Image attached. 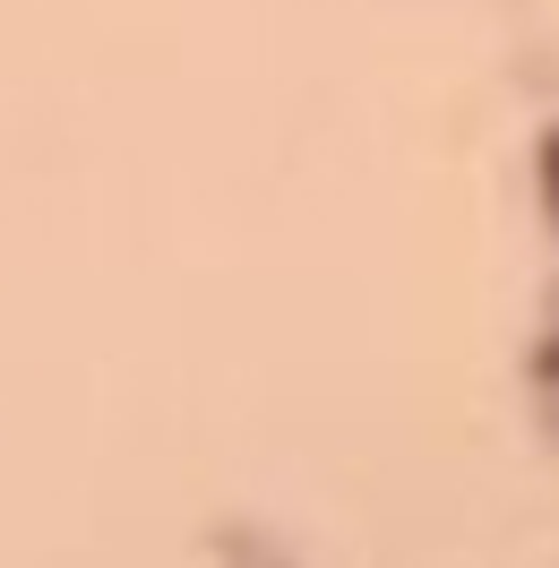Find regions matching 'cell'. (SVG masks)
I'll return each mask as SVG.
<instances>
[]
</instances>
